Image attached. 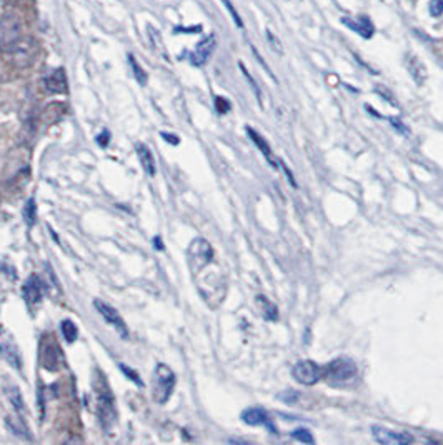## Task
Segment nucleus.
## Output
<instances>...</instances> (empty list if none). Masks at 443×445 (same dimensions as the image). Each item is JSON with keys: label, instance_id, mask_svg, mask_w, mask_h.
Returning <instances> with one entry per match:
<instances>
[{"label": "nucleus", "instance_id": "nucleus-1", "mask_svg": "<svg viewBox=\"0 0 443 445\" xmlns=\"http://www.w3.org/2000/svg\"><path fill=\"white\" fill-rule=\"evenodd\" d=\"M187 260L202 299L209 307L217 309L227 296V277L215 262L210 242L203 237L194 238L187 249Z\"/></svg>", "mask_w": 443, "mask_h": 445}, {"label": "nucleus", "instance_id": "nucleus-2", "mask_svg": "<svg viewBox=\"0 0 443 445\" xmlns=\"http://www.w3.org/2000/svg\"><path fill=\"white\" fill-rule=\"evenodd\" d=\"M95 397H97V417L101 420L102 428L105 432H110L112 427L117 424L119 414L117 407H115L114 393H112L109 384L103 379L102 373L97 372V379L94 384Z\"/></svg>", "mask_w": 443, "mask_h": 445}, {"label": "nucleus", "instance_id": "nucleus-3", "mask_svg": "<svg viewBox=\"0 0 443 445\" xmlns=\"http://www.w3.org/2000/svg\"><path fill=\"white\" fill-rule=\"evenodd\" d=\"M358 377V369L353 360L340 357L322 367V380L337 389H345L353 385Z\"/></svg>", "mask_w": 443, "mask_h": 445}, {"label": "nucleus", "instance_id": "nucleus-4", "mask_svg": "<svg viewBox=\"0 0 443 445\" xmlns=\"http://www.w3.org/2000/svg\"><path fill=\"white\" fill-rule=\"evenodd\" d=\"M39 360H41L42 367L49 372H59L65 365L61 345L50 333L42 335L41 345H39Z\"/></svg>", "mask_w": 443, "mask_h": 445}, {"label": "nucleus", "instance_id": "nucleus-5", "mask_svg": "<svg viewBox=\"0 0 443 445\" xmlns=\"http://www.w3.org/2000/svg\"><path fill=\"white\" fill-rule=\"evenodd\" d=\"M39 50H41V47H39V43L34 37L22 35L21 41L12 47L7 55H9L10 62L15 67H19V69H29L37 61Z\"/></svg>", "mask_w": 443, "mask_h": 445}, {"label": "nucleus", "instance_id": "nucleus-6", "mask_svg": "<svg viewBox=\"0 0 443 445\" xmlns=\"http://www.w3.org/2000/svg\"><path fill=\"white\" fill-rule=\"evenodd\" d=\"M175 389V373L169 365L157 364L152 377V392L157 404H167Z\"/></svg>", "mask_w": 443, "mask_h": 445}, {"label": "nucleus", "instance_id": "nucleus-7", "mask_svg": "<svg viewBox=\"0 0 443 445\" xmlns=\"http://www.w3.org/2000/svg\"><path fill=\"white\" fill-rule=\"evenodd\" d=\"M22 37V22L15 14L0 17V52L7 54Z\"/></svg>", "mask_w": 443, "mask_h": 445}, {"label": "nucleus", "instance_id": "nucleus-8", "mask_svg": "<svg viewBox=\"0 0 443 445\" xmlns=\"http://www.w3.org/2000/svg\"><path fill=\"white\" fill-rule=\"evenodd\" d=\"M0 355L9 362L15 371H22V357L15 337L6 327L0 325Z\"/></svg>", "mask_w": 443, "mask_h": 445}, {"label": "nucleus", "instance_id": "nucleus-9", "mask_svg": "<svg viewBox=\"0 0 443 445\" xmlns=\"http://www.w3.org/2000/svg\"><path fill=\"white\" fill-rule=\"evenodd\" d=\"M292 377L298 384L310 387L322 380V367L313 360H300L292 367Z\"/></svg>", "mask_w": 443, "mask_h": 445}, {"label": "nucleus", "instance_id": "nucleus-10", "mask_svg": "<svg viewBox=\"0 0 443 445\" xmlns=\"http://www.w3.org/2000/svg\"><path fill=\"white\" fill-rule=\"evenodd\" d=\"M94 305H95V309H97V312L101 313L103 319H105L107 324L112 325V327L119 332V335H121L123 340L129 339V327H127L125 320L122 319L121 313L115 311L112 305L105 304V302H102V300H95Z\"/></svg>", "mask_w": 443, "mask_h": 445}, {"label": "nucleus", "instance_id": "nucleus-11", "mask_svg": "<svg viewBox=\"0 0 443 445\" xmlns=\"http://www.w3.org/2000/svg\"><path fill=\"white\" fill-rule=\"evenodd\" d=\"M372 435L382 445H410L415 442L413 435H410L409 432H395L382 427V425H373Z\"/></svg>", "mask_w": 443, "mask_h": 445}, {"label": "nucleus", "instance_id": "nucleus-12", "mask_svg": "<svg viewBox=\"0 0 443 445\" xmlns=\"http://www.w3.org/2000/svg\"><path fill=\"white\" fill-rule=\"evenodd\" d=\"M43 292H45V284H43V280L39 276H35V273L34 276H30L25 284H23L22 296H23V300H25L27 307H29L30 311H34L35 305L41 304Z\"/></svg>", "mask_w": 443, "mask_h": 445}, {"label": "nucleus", "instance_id": "nucleus-13", "mask_svg": "<svg viewBox=\"0 0 443 445\" xmlns=\"http://www.w3.org/2000/svg\"><path fill=\"white\" fill-rule=\"evenodd\" d=\"M242 420L249 425H263L270 432L277 434V427L272 422V417L267 414L262 407H250L242 412Z\"/></svg>", "mask_w": 443, "mask_h": 445}, {"label": "nucleus", "instance_id": "nucleus-14", "mask_svg": "<svg viewBox=\"0 0 443 445\" xmlns=\"http://www.w3.org/2000/svg\"><path fill=\"white\" fill-rule=\"evenodd\" d=\"M214 49H215V35L212 34L207 39H203V41L198 43L197 47H195L194 52L190 54L192 65L202 67L203 63H207V61L210 59L212 52H214Z\"/></svg>", "mask_w": 443, "mask_h": 445}, {"label": "nucleus", "instance_id": "nucleus-15", "mask_svg": "<svg viewBox=\"0 0 443 445\" xmlns=\"http://www.w3.org/2000/svg\"><path fill=\"white\" fill-rule=\"evenodd\" d=\"M43 85L49 94H65L67 92V75L62 67L52 70V72L43 79Z\"/></svg>", "mask_w": 443, "mask_h": 445}, {"label": "nucleus", "instance_id": "nucleus-16", "mask_svg": "<svg viewBox=\"0 0 443 445\" xmlns=\"http://www.w3.org/2000/svg\"><path fill=\"white\" fill-rule=\"evenodd\" d=\"M247 134H249V137L252 138L254 144L258 147V150H260V152L263 154V157H265L267 161H269V164L272 165L274 169H278V165H280V162H278L277 158H275L272 149H270V145L267 144L265 138H263L262 135L258 134V132H255L254 129H250V127H247Z\"/></svg>", "mask_w": 443, "mask_h": 445}, {"label": "nucleus", "instance_id": "nucleus-17", "mask_svg": "<svg viewBox=\"0 0 443 445\" xmlns=\"http://www.w3.org/2000/svg\"><path fill=\"white\" fill-rule=\"evenodd\" d=\"M343 23L350 29L358 32L362 37L370 39L373 35V25L372 22L369 21L367 17H358V19H343Z\"/></svg>", "mask_w": 443, "mask_h": 445}, {"label": "nucleus", "instance_id": "nucleus-18", "mask_svg": "<svg viewBox=\"0 0 443 445\" xmlns=\"http://www.w3.org/2000/svg\"><path fill=\"white\" fill-rule=\"evenodd\" d=\"M137 156H138V161H141V164L143 167V170H145L150 177H154L155 172H157V167H155L154 156H152L149 147L143 145V144H138L137 145Z\"/></svg>", "mask_w": 443, "mask_h": 445}, {"label": "nucleus", "instance_id": "nucleus-19", "mask_svg": "<svg viewBox=\"0 0 443 445\" xmlns=\"http://www.w3.org/2000/svg\"><path fill=\"white\" fill-rule=\"evenodd\" d=\"M21 417H19V415L7 417V419H6L7 427H9V431L12 432V434H15L17 437H21V439L32 440V435H30V432H29V427H27L25 422H23Z\"/></svg>", "mask_w": 443, "mask_h": 445}, {"label": "nucleus", "instance_id": "nucleus-20", "mask_svg": "<svg viewBox=\"0 0 443 445\" xmlns=\"http://www.w3.org/2000/svg\"><path fill=\"white\" fill-rule=\"evenodd\" d=\"M255 302H257V307H258V311H260L263 319L272 320V322L278 319L277 305H275L274 302H270L269 299H267L265 296H257V299H255Z\"/></svg>", "mask_w": 443, "mask_h": 445}, {"label": "nucleus", "instance_id": "nucleus-21", "mask_svg": "<svg viewBox=\"0 0 443 445\" xmlns=\"http://www.w3.org/2000/svg\"><path fill=\"white\" fill-rule=\"evenodd\" d=\"M406 65H409V70H410V74H412V77L415 79V82L420 83L422 85V83L426 81V69H425V65L422 63L420 59L410 55L409 61H406Z\"/></svg>", "mask_w": 443, "mask_h": 445}, {"label": "nucleus", "instance_id": "nucleus-22", "mask_svg": "<svg viewBox=\"0 0 443 445\" xmlns=\"http://www.w3.org/2000/svg\"><path fill=\"white\" fill-rule=\"evenodd\" d=\"M7 395H9V400L14 405L15 412H17L19 415H23V412H25V405H23V399L21 395V392H19V389L15 387V385H12V387L7 389Z\"/></svg>", "mask_w": 443, "mask_h": 445}, {"label": "nucleus", "instance_id": "nucleus-23", "mask_svg": "<svg viewBox=\"0 0 443 445\" xmlns=\"http://www.w3.org/2000/svg\"><path fill=\"white\" fill-rule=\"evenodd\" d=\"M61 329H62L63 337H65V340L69 342V344H74V342L77 340V337H79V329H77V325L74 324V322L69 320V319H67V320H62Z\"/></svg>", "mask_w": 443, "mask_h": 445}, {"label": "nucleus", "instance_id": "nucleus-24", "mask_svg": "<svg viewBox=\"0 0 443 445\" xmlns=\"http://www.w3.org/2000/svg\"><path fill=\"white\" fill-rule=\"evenodd\" d=\"M23 218H25V222L29 227H32V225L35 224V220H37V205H35L34 197L29 198L25 204V207H23Z\"/></svg>", "mask_w": 443, "mask_h": 445}, {"label": "nucleus", "instance_id": "nucleus-25", "mask_svg": "<svg viewBox=\"0 0 443 445\" xmlns=\"http://www.w3.org/2000/svg\"><path fill=\"white\" fill-rule=\"evenodd\" d=\"M129 62H130V67H132V72H134V77L137 79V82L141 83V85H145L147 74H145V70H143L141 67V63L137 62V59H135L132 54H129Z\"/></svg>", "mask_w": 443, "mask_h": 445}, {"label": "nucleus", "instance_id": "nucleus-26", "mask_svg": "<svg viewBox=\"0 0 443 445\" xmlns=\"http://www.w3.org/2000/svg\"><path fill=\"white\" fill-rule=\"evenodd\" d=\"M290 435H292V439L297 440V442H302V444H313L315 442L312 434H310L307 428H295Z\"/></svg>", "mask_w": 443, "mask_h": 445}, {"label": "nucleus", "instance_id": "nucleus-27", "mask_svg": "<svg viewBox=\"0 0 443 445\" xmlns=\"http://www.w3.org/2000/svg\"><path fill=\"white\" fill-rule=\"evenodd\" d=\"M429 10H430V15H432V17H442L443 15V0H430Z\"/></svg>", "mask_w": 443, "mask_h": 445}, {"label": "nucleus", "instance_id": "nucleus-28", "mask_svg": "<svg viewBox=\"0 0 443 445\" xmlns=\"http://www.w3.org/2000/svg\"><path fill=\"white\" fill-rule=\"evenodd\" d=\"M223 2V6L227 7V10L230 12V15H232V19H234V22L237 23V27L238 29H242L243 27V22H242V19H240V15H238V12L235 10V7L232 6V2H230V0H222Z\"/></svg>", "mask_w": 443, "mask_h": 445}, {"label": "nucleus", "instance_id": "nucleus-29", "mask_svg": "<svg viewBox=\"0 0 443 445\" xmlns=\"http://www.w3.org/2000/svg\"><path fill=\"white\" fill-rule=\"evenodd\" d=\"M121 369H122V372H123V373H125V375H127V377H129V379H130V380H134V382H135V384H137V385H138V387H142L143 382H142V380H141V377H138V373H137V372H135V371H130V369H129V367H127V365H123V364H121Z\"/></svg>", "mask_w": 443, "mask_h": 445}, {"label": "nucleus", "instance_id": "nucleus-30", "mask_svg": "<svg viewBox=\"0 0 443 445\" xmlns=\"http://www.w3.org/2000/svg\"><path fill=\"white\" fill-rule=\"evenodd\" d=\"M215 107H217L218 114H227L230 110V102L223 97H215Z\"/></svg>", "mask_w": 443, "mask_h": 445}, {"label": "nucleus", "instance_id": "nucleus-31", "mask_svg": "<svg viewBox=\"0 0 443 445\" xmlns=\"http://www.w3.org/2000/svg\"><path fill=\"white\" fill-rule=\"evenodd\" d=\"M278 399L283 400V402H287V404H293L298 400V393L295 391H287V392L280 393V395H278Z\"/></svg>", "mask_w": 443, "mask_h": 445}, {"label": "nucleus", "instance_id": "nucleus-32", "mask_svg": "<svg viewBox=\"0 0 443 445\" xmlns=\"http://www.w3.org/2000/svg\"><path fill=\"white\" fill-rule=\"evenodd\" d=\"M240 69H242L243 75H245V77H247V81H249V82H250V85H252V87H254V90H255V95H257L258 102H260V104H262V95H260V89H258V87H257V85H255L254 79H252V77H250V74H249V72H247V69H245V67H243V63H240Z\"/></svg>", "mask_w": 443, "mask_h": 445}, {"label": "nucleus", "instance_id": "nucleus-33", "mask_svg": "<svg viewBox=\"0 0 443 445\" xmlns=\"http://www.w3.org/2000/svg\"><path fill=\"white\" fill-rule=\"evenodd\" d=\"M109 142H110V134L107 132V130H105V132H102V134L99 135V137H97V144L101 145L102 149H105V147L109 145Z\"/></svg>", "mask_w": 443, "mask_h": 445}, {"label": "nucleus", "instance_id": "nucleus-34", "mask_svg": "<svg viewBox=\"0 0 443 445\" xmlns=\"http://www.w3.org/2000/svg\"><path fill=\"white\" fill-rule=\"evenodd\" d=\"M162 137L165 138V142H169V144H174V145H177L178 142H181V138H178L177 135H172V134H167V132H162Z\"/></svg>", "mask_w": 443, "mask_h": 445}, {"label": "nucleus", "instance_id": "nucleus-35", "mask_svg": "<svg viewBox=\"0 0 443 445\" xmlns=\"http://www.w3.org/2000/svg\"><path fill=\"white\" fill-rule=\"evenodd\" d=\"M390 122H392V124H395V127H397V129H398V130H400V132H402V134H403V132H405V134H409V130H406V129H405V125H403L400 121H397V118H390Z\"/></svg>", "mask_w": 443, "mask_h": 445}, {"label": "nucleus", "instance_id": "nucleus-36", "mask_svg": "<svg viewBox=\"0 0 443 445\" xmlns=\"http://www.w3.org/2000/svg\"><path fill=\"white\" fill-rule=\"evenodd\" d=\"M154 244H155V249H157V250H163V244H162V238H158V237H155V238H154Z\"/></svg>", "mask_w": 443, "mask_h": 445}]
</instances>
